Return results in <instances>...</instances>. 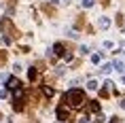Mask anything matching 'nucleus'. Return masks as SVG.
<instances>
[{"instance_id":"14","label":"nucleus","mask_w":125,"mask_h":123,"mask_svg":"<svg viewBox=\"0 0 125 123\" xmlns=\"http://www.w3.org/2000/svg\"><path fill=\"white\" fill-rule=\"evenodd\" d=\"M28 78H30V81H34V78H36V70H34V68H30V70H28Z\"/></svg>"},{"instance_id":"1","label":"nucleus","mask_w":125,"mask_h":123,"mask_svg":"<svg viewBox=\"0 0 125 123\" xmlns=\"http://www.w3.org/2000/svg\"><path fill=\"white\" fill-rule=\"evenodd\" d=\"M66 102L72 106V108H79V106H83L85 104V93L81 89H70L66 93Z\"/></svg>"},{"instance_id":"6","label":"nucleus","mask_w":125,"mask_h":123,"mask_svg":"<svg viewBox=\"0 0 125 123\" xmlns=\"http://www.w3.org/2000/svg\"><path fill=\"white\" fill-rule=\"evenodd\" d=\"M7 87H9V89H15V87H19V81H17L15 77H9V78H7Z\"/></svg>"},{"instance_id":"4","label":"nucleus","mask_w":125,"mask_h":123,"mask_svg":"<svg viewBox=\"0 0 125 123\" xmlns=\"http://www.w3.org/2000/svg\"><path fill=\"white\" fill-rule=\"evenodd\" d=\"M112 70L125 72V62H121V59H115V62H112Z\"/></svg>"},{"instance_id":"19","label":"nucleus","mask_w":125,"mask_h":123,"mask_svg":"<svg viewBox=\"0 0 125 123\" xmlns=\"http://www.w3.org/2000/svg\"><path fill=\"white\" fill-rule=\"evenodd\" d=\"M23 68H21V64H13V72H21Z\"/></svg>"},{"instance_id":"9","label":"nucleus","mask_w":125,"mask_h":123,"mask_svg":"<svg viewBox=\"0 0 125 123\" xmlns=\"http://www.w3.org/2000/svg\"><path fill=\"white\" fill-rule=\"evenodd\" d=\"M112 72V64H104L102 66V74H110Z\"/></svg>"},{"instance_id":"16","label":"nucleus","mask_w":125,"mask_h":123,"mask_svg":"<svg viewBox=\"0 0 125 123\" xmlns=\"http://www.w3.org/2000/svg\"><path fill=\"white\" fill-rule=\"evenodd\" d=\"M76 123H89V117H87V115H81V117H79V121H76Z\"/></svg>"},{"instance_id":"21","label":"nucleus","mask_w":125,"mask_h":123,"mask_svg":"<svg viewBox=\"0 0 125 123\" xmlns=\"http://www.w3.org/2000/svg\"><path fill=\"white\" fill-rule=\"evenodd\" d=\"M68 36H70V38H79V32H74V30H70V32H68Z\"/></svg>"},{"instance_id":"24","label":"nucleus","mask_w":125,"mask_h":123,"mask_svg":"<svg viewBox=\"0 0 125 123\" xmlns=\"http://www.w3.org/2000/svg\"><path fill=\"white\" fill-rule=\"evenodd\" d=\"M121 78H123V83H125V72H123V77H121Z\"/></svg>"},{"instance_id":"8","label":"nucleus","mask_w":125,"mask_h":123,"mask_svg":"<svg viewBox=\"0 0 125 123\" xmlns=\"http://www.w3.org/2000/svg\"><path fill=\"white\" fill-rule=\"evenodd\" d=\"M98 87H100V83L95 81V78H91V81H87V89H89V91H98Z\"/></svg>"},{"instance_id":"18","label":"nucleus","mask_w":125,"mask_h":123,"mask_svg":"<svg viewBox=\"0 0 125 123\" xmlns=\"http://www.w3.org/2000/svg\"><path fill=\"white\" fill-rule=\"evenodd\" d=\"M112 47H115L112 40H104V49H112Z\"/></svg>"},{"instance_id":"23","label":"nucleus","mask_w":125,"mask_h":123,"mask_svg":"<svg viewBox=\"0 0 125 123\" xmlns=\"http://www.w3.org/2000/svg\"><path fill=\"white\" fill-rule=\"evenodd\" d=\"M119 106H121V108L125 110V98H123V100H121V102H119Z\"/></svg>"},{"instance_id":"20","label":"nucleus","mask_w":125,"mask_h":123,"mask_svg":"<svg viewBox=\"0 0 125 123\" xmlns=\"http://www.w3.org/2000/svg\"><path fill=\"white\" fill-rule=\"evenodd\" d=\"M7 96H9L7 89H0V100H7Z\"/></svg>"},{"instance_id":"27","label":"nucleus","mask_w":125,"mask_h":123,"mask_svg":"<svg viewBox=\"0 0 125 123\" xmlns=\"http://www.w3.org/2000/svg\"><path fill=\"white\" fill-rule=\"evenodd\" d=\"M62 123H64V121H62Z\"/></svg>"},{"instance_id":"17","label":"nucleus","mask_w":125,"mask_h":123,"mask_svg":"<svg viewBox=\"0 0 125 123\" xmlns=\"http://www.w3.org/2000/svg\"><path fill=\"white\" fill-rule=\"evenodd\" d=\"M83 7H85V9H91L93 7V0H83Z\"/></svg>"},{"instance_id":"25","label":"nucleus","mask_w":125,"mask_h":123,"mask_svg":"<svg viewBox=\"0 0 125 123\" xmlns=\"http://www.w3.org/2000/svg\"><path fill=\"white\" fill-rule=\"evenodd\" d=\"M64 2H70V0H64Z\"/></svg>"},{"instance_id":"2","label":"nucleus","mask_w":125,"mask_h":123,"mask_svg":"<svg viewBox=\"0 0 125 123\" xmlns=\"http://www.w3.org/2000/svg\"><path fill=\"white\" fill-rule=\"evenodd\" d=\"M98 28L100 30H108V28H110V17H104V15H102L98 19Z\"/></svg>"},{"instance_id":"10","label":"nucleus","mask_w":125,"mask_h":123,"mask_svg":"<svg viewBox=\"0 0 125 123\" xmlns=\"http://www.w3.org/2000/svg\"><path fill=\"white\" fill-rule=\"evenodd\" d=\"M100 62H102V55H100V53H93L91 55V64H100Z\"/></svg>"},{"instance_id":"5","label":"nucleus","mask_w":125,"mask_h":123,"mask_svg":"<svg viewBox=\"0 0 125 123\" xmlns=\"http://www.w3.org/2000/svg\"><path fill=\"white\" fill-rule=\"evenodd\" d=\"M21 98H23V89H21V85H19V87L13 89V100L15 102H21Z\"/></svg>"},{"instance_id":"3","label":"nucleus","mask_w":125,"mask_h":123,"mask_svg":"<svg viewBox=\"0 0 125 123\" xmlns=\"http://www.w3.org/2000/svg\"><path fill=\"white\" fill-rule=\"evenodd\" d=\"M57 119H59V121H66V119H68V108H66V106H59V108H57Z\"/></svg>"},{"instance_id":"7","label":"nucleus","mask_w":125,"mask_h":123,"mask_svg":"<svg viewBox=\"0 0 125 123\" xmlns=\"http://www.w3.org/2000/svg\"><path fill=\"white\" fill-rule=\"evenodd\" d=\"M53 53H55V55H64V45H62V43H55V45H53Z\"/></svg>"},{"instance_id":"26","label":"nucleus","mask_w":125,"mask_h":123,"mask_svg":"<svg viewBox=\"0 0 125 123\" xmlns=\"http://www.w3.org/2000/svg\"><path fill=\"white\" fill-rule=\"evenodd\" d=\"M51 2H57V0H51Z\"/></svg>"},{"instance_id":"15","label":"nucleus","mask_w":125,"mask_h":123,"mask_svg":"<svg viewBox=\"0 0 125 123\" xmlns=\"http://www.w3.org/2000/svg\"><path fill=\"white\" fill-rule=\"evenodd\" d=\"M79 53H81V55H87V53H89V47H87V45H81Z\"/></svg>"},{"instance_id":"22","label":"nucleus","mask_w":125,"mask_h":123,"mask_svg":"<svg viewBox=\"0 0 125 123\" xmlns=\"http://www.w3.org/2000/svg\"><path fill=\"white\" fill-rule=\"evenodd\" d=\"M7 78H9L7 74H0V83H7Z\"/></svg>"},{"instance_id":"11","label":"nucleus","mask_w":125,"mask_h":123,"mask_svg":"<svg viewBox=\"0 0 125 123\" xmlns=\"http://www.w3.org/2000/svg\"><path fill=\"white\" fill-rule=\"evenodd\" d=\"M42 93H45L47 98H51V96H53V89H51V87H47V85H45V87H42Z\"/></svg>"},{"instance_id":"12","label":"nucleus","mask_w":125,"mask_h":123,"mask_svg":"<svg viewBox=\"0 0 125 123\" xmlns=\"http://www.w3.org/2000/svg\"><path fill=\"white\" fill-rule=\"evenodd\" d=\"M89 110H93V112H100V104H98V102H91V104H89Z\"/></svg>"},{"instance_id":"13","label":"nucleus","mask_w":125,"mask_h":123,"mask_svg":"<svg viewBox=\"0 0 125 123\" xmlns=\"http://www.w3.org/2000/svg\"><path fill=\"white\" fill-rule=\"evenodd\" d=\"M93 123H106V117L102 115V112H98V117H95V121Z\"/></svg>"}]
</instances>
